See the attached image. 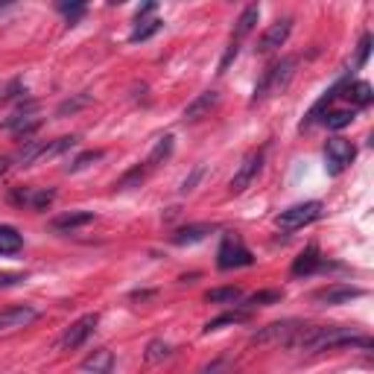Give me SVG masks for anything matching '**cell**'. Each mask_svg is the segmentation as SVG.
<instances>
[{"mask_svg":"<svg viewBox=\"0 0 374 374\" xmlns=\"http://www.w3.org/2000/svg\"><path fill=\"white\" fill-rule=\"evenodd\" d=\"M348 345H360V348H371V339L357 333L354 328H342V325H301L298 333L287 342V348L304 351V354H316V351H333V348H348Z\"/></svg>","mask_w":374,"mask_h":374,"instance_id":"cell-1","label":"cell"},{"mask_svg":"<svg viewBox=\"0 0 374 374\" xmlns=\"http://www.w3.org/2000/svg\"><path fill=\"white\" fill-rule=\"evenodd\" d=\"M295 68H298V59H295V56H284L280 61H275L269 71H263L261 82L255 85L252 103H261V100L272 97V94H280V91H284V88L290 85V79L295 76Z\"/></svg>","mask_w":374,"mask_h":374,"instance_id":"cell-2","label":"cell"},{"mask_svg":"<svg viewBox=\"0 0 374 374\" xmlns=\"http://www.w3.org/2000/svg\"><path fill=\"white\" fill-rule=\"evenodd\" d=\"M322 211H325L322 202H301V205H293L287 211H280L275 216V226L284 228V231H298V228H304L310 223H316L322 216Z\"/></svg>","mask_w":374,"mask_h":374,"instance_id":"cell-3","label":"cell"},{"mask_svg":"<svg viewBox=\"0 0 374 374\" xmlns=\"http://www.w3.org/2000/svg\"><path fill=\"white\" fill-rule=\"evenodd\" d=\"M255 263V255L246 248V243L234 234H226L223 243H220V252H216V266L220 269H240V266H252Z\"/></svg>","mask_w":374,"mask_h":374,"instance_id":"cell-4","label":"cell"},{"mask_svg":"<svg viewBox=\"0 0 374 374\" xmlns=\"http://www.w3.org/2000/svg\"><path fill=\"white\" fill-rule=\"evenodd\" d=\"M301 322L295 319H284V322H272L266 328H261L258 333H252V345H287V342L298 333Z\"/></svg>","mask_w":374,"mask_h":374,"instance_id":"cell-5","label":"cell"},{"mask_svg":"<svg viewBox=\"0 0 374 374\" xmlns=\"http://www.w3.org/2000/svg\"><path fill=\"white\" fill-rule=\"evenodd\" d=\"M39 126H41V120H39V103H24L15 114H9V117L4 120V129H6V132H15V135H21V138L33 135Z\"/></svg>","mask_w":374,"mask_h":374,"instance_id":"cell-6","label":"cell"},{"mask_svg":"<svg viewBox=\"0 0 374 374\" xmlns=\"http://www.w3.org/2000/svg\"><path fill=\"white\" fill-rule=\"evenodd\" d=\"M354 155H357V149H354L351 141H345V138H330L328 146H325L328 173H330V176H339L342 170H345V167L354 161Z\"/></svg>","mask_w":374,"mask_h":374,"instance_id":"cell-7","label":"cell"},{"mask_svg":"<svg viewBox=\"0 0 374 374\" xmlns=\"http://www.w3.org/2000/svg\"><path fill=\"white\" fill-rule=\"evenodd\" d=\"M261 167H263V149H255V152H248L246 158L240 161V167H237L234 178H231V193H243L246 187H248V184H252V181L258 178Z\"/></svg>","mask_w":374,"mask_h":374,"instance_id":"cell-8","label":"cell"},{"mask_svg":"<svg viewBox=\"0 0 374 374\" xmlns=\"http://www.w3.org/2000/svg\"><path fill=\"white\" fill-rule=\"evenodd\" d=\"M363 295H365L363 287H354V284H330V287L319 290V293L313 295V301H319V304H325V307H336V304H348V301L363 298Z\"/></svg>","mask_w":374,"mask_h":374,"instance_id":"cell-9","label":"cell"},{"mask_svg":"<svg viewBox=\"0 0 374 374\" xmlns=\"http://www.w3.org/2000/svg\"><path fill=\"white\" fill-rule=\"evenodd\" d=\"M97 322H100V316L97 313H88V316H82L79 322H74L68 330H65V336H61V342L59 345L65 348V351H74V348H79L82 342L94 333V328H97Z\"/></svg>","mask_w":374,"mask_h":374,"instance_id":"cell-10","label":"cell"},{"mask_svg":"<svg viewBox=\"0 0 374 374\" xmlns=\"http://www.w3.org/2000/svg\"><path fill=\"white\" fill-rule=\"evenodd\" d=\"M290 33H293V18H284V21L269 24V26L263 29L261 41H258V53H272V50H278L280 44H287Z\"/></svg>","mask_w":374,"mask_h":374,"instance_id":"cell-11","label":"cell"},{"mask_svg":"<svg viewBox=\"0 0 374 374\" xmlns=\"http://www.w3.org/2000/svg\"><path fill=\"white\" fill-rule=\"evenodd\" d=\"M39 319V310L36 307H9V310H0V333L4 330H15V328H26L29 322Z\"/></svg>","mask_w":374,"mask_h":374,"instance_id":"cell-12","label":"cell"},{"mask_svg":"<svg viewBox=\"0 0 374 374\" xmlns=\"http://www.w3.org/2000/svg\"><path fill=\"white\" fill-rule=\"evenodd\" d=\"M53 199H56V191H36V187H15L12 191L15 205H26V208H36V211H44Z\"/></svg>","mask_w":374,"mask_h":374,"instance_id":"cell-13","label":"cell"},{"mask_svg":"<svg viewBox=\"0 0 374 374\" xmlns=\"http://www.w3.org/2000/svg\"><path fill=\"white\" fill-rule=\"evenodd\" d=\"M216 103H220V94H216V91H202L196 100L187 103V108H184V120H187V123H196V120L208 117V114L216 108Z\"/></svg>","mask_w":374,"mask_h":374,"instance_id":"cell-14","label":"cell"},{"mask_svg":"<svg viewBox=\"0 0 374 374\" xmlns=\"http://www.w3.org/2000/svg\"><path fill=\"white\" fill-rule=\"evenodd\" d=\"M88 223H94V213L91 211H68V213L56 216V220L50 223V228L53 231H74V228H82Z\"/></svg>","mask_w":374,"mask_h":374,"instance_id":"cell-15","label":"cell"},{"mask_svg":"<svg viewBox=\"0 0 374 374\" xmlns=\"http://www.w3.org/2000/svg\"><path fill=\"white\" fill-rule=\"evenodd\" d=\"M216 226H208V223H199V226H184L173 234V243L176 246H193V243H202L208 234H213Z\"/></svg>","mask_w":374,"mask_h":374,"instance_id":"cell-16","label":"cell"},{"mask_svg":"<svg viewBox=\"0 0 374 374\" xmlns=\"http://www.w3.org/2000/svg\"><path fill=\"white\" fill-rule=\"evenodd\" d=\"M342 97L345 100H351L357 108H365L368 103H371V85L368 82H363V79H357V82H351V76L345 79V85H342Z\"/></svg>","mask_w":374,"mask_h":374,"instance_id":"cell-17","label":"cell"},{"mask_svg":"<svg viewBox=\"0 0 374 374\" xmlns=\"http://www.w3.org/2000/svg\"><path fill=\"white\" fill-rule=\"evenodd\" d=\"M322 258H319V248L316 246H307L304 252L295 258V263H293V275H313L316 269H322Z\"/></svg>","mask_w":374,"mask_h":374,"instance_id":"cell-18","label":"cell"},{"mask_svg":"<svg viewBox=\"0 0 374 374\" xmlns=\"http://www.w3.org/2000/svg\"><path fill=\"white\" fill-rule=\"evenodd\" d=\"M82 368L91 371V374H111V368H114V354H111L108 348H97V351H94V354L82 363Z\"/></svg>","mask_w":374,"mask_h":374,"instance_id":"cell-19","label":"cell"},{"mask_svg":"<svg viewBox=\"0 0 374 374\" xmlns=\"http://www.w3.org/2000/svg\"><path fill=\"white\" fill-rule=\"evenodd\" d=\"M248 319H252V310H228V313L211 319V322L205 325V333L223 330V328H228V325H240V322H248Z\"/></svg>","mask_w":374,"mask_h":374,"instance_id":"cell-20","label":"cell"},{"mask_svg":"<svg viewBox=\"0 0 374 374\" xmlns=\"http://www.w3.org/2000/svg\"><path fill=\"white\" fill-rule=\"evenodd\" d=\"M258 18H261V6H258V4L246 6V9H243V15H240V18H237V24H234V39H246V36L255 29Z\"/></svg>","mask_w":374,"mask_h":374,"instance_id":"cell-21","label":"cell"},{"mask_svg":"<svg viewBox=\"0 0 374 374\" xmlns=\"http://www.w3.org/2000/svg\"><path fill=\"white\" fill-rule=\"evenodd\" d=\"M76 141H79V138H74V135H71V138H59V141H50V143H44V146H41V152H39V158H36V164H39V161L59 158L61 152L74 149V146H76Z\"/></svg>","mask_w":374,"mask_h":374,"instance_id":"cell-22","label":"cell"},{"mask_svg":"<svg viewBox=\"0 0 374 374\" xmlns=\"http://www.w3.org/2000/svg\"><path fill=\"white\" fill-rule=\"evenodd\" d=\"M24 248V237L12 226H0V255H15Z\"/></svg>","mask_w":374,"mask_h":374,"instance_id":"cell-23","label":"cell"},{"mask_svg":"<svg viewBox=\"0 0 374 374\" xmlns=\"http://www.w3.org/2000/svg\"><path fill=\"white\" fill-rule=\"evenodd\" d=\"M357 117V108H330L328 114H325V126L328 129H345V126H351V120Z\"/></svg>","mask_w":374,"mask_h":374,"instance_id":"cell-24","label":"cell"},{"mask_svg":"<svg viewBox=\"0 0 374 374\" xmlns=\"http://www.w3.org/2000/svg\"><path fill=\"white\" fill-rule=\"evenodd\" d=\"M243 298V290L240 287H216V290H208L205 293V301L211 304H234Z\"/></svg>","mask_w":374,"mask_h":374,"instance_id":"cell-25","label":"cell"},{"mask_svg":"<svg viewBox=\"0 0 374 374\" xmlns=\"http://www.w3.org/2000/svg\"><path fill=\"white\" fill-rule=\"evenodd\" d=\"M173 354V345L170 342H164V339H152L149 345H146V363H161V360H167Z\"/></svg>","mask_w":374,"mask_h":374,"instance_id":"cell-26","label":"cell"},{"mask_svg":"<svg viewBox=\"0 0 374 374\" xmlns=\"http://www.w3.org/2000/svg\"><path fill=\"white\" fill-rule=\"evenodd\" d=\"M170 152H173V135H164V138H158V143H155V149L149 152V167H155V164H161L164 158H170Z\"/></svg>","mask_w":374,"mask_h":374,"instance_id":"cell-27","label":"cell"},{"mask_svg":"<svg viewBox=\"0 0 374 374\" xmlns=\"http://www.w3.org/2000/svg\"><path fill=\"white\" fill-rule=\"evenodd\" d=\"M275 301H280V293L278 290H266V293H255V295H248L246 301H243V310H252V307H263V304H275Z\"/></svg>","mask_w":374,"mask_h":374,"instance_id":"cell-28","label":"cell"},{"mask_svg":"<svg viewBox=\"0 0 374 374\" xmlns=\"http://www.w3.org/2000/svg\"><path fill=\"white\" fill-rule=\"evenodd\" d=\"M161 26H164V24H161L158 18H155V21H146L143 26H138V29H135V33L129 36V41H132V44H138V41H146V39H152L155 33H158V29H161Z\"/></svg>","mask_w":374,"mask_h":374,"instance_id":"cell-29","label":"cell"},{"mask_svg":"<svg viewBox=\"0 0 374 374\" xmlns=\"http://www.w3.org/2000/svg\"><path fill=\"white\" fill-rule=\"evenodd\" d=\"M103 158V149H88V152H82L79 158L68 167V173H79V170H85V167H91L94 161H100Z\"/></svg>","mask_w":374,"mask_h":374,"instance_id":"cell-30","label":"cell"},{"mask_svg":"<svg viewBox=\"0 0 374 374\" xmlns=\"http://www.w3.org/2000/svg\"><path fill=\"white\" fill-rule=\"evenodd\" d=\"M143 176H146V173H143V167H135L132 173H126V176H123V178H120L114 187H117V191H132V187H141Z\"/></svg>","mask_w":374,"mask_h":374,"instance_id":"cell-31","label":"cell"},{"mask_svg":"<svg viewBox=\"0 0 374 374\" xmlns=\"http://www.w3.org/2000/svg\"><path fill=\"white\" fill-rule=\"evenodd\" d=\"M88 103H91V97H85V94H82V97H76V100L61 103V106H59V117H68V114L79 111V108H82V106H88Z\"/></svg>","mask_w":374,"mask_h":374,"instance_id":"cell-32","label":"cell"},{"mask_svg":"<svg viewBox=\"0 0 374 374\" xmlns=\"http://www.w3.org/2000/svg\"><path fill=\"white\" fill-rule=\"evenodd\" d=\"M202 176H205V167H202V164H199V167H193V173L181 181V193H191V191H196V184H199V178H202Z\"/></svg>","mask_w":374,"mask_h":374,"instance_id":"cell-33","label":"cell"},{"mask_svg":"<svg viewBox=\"0 0 374 374\" xmlns=\"http://www.w3.org/2000/svg\"><path fill=\"white\" fill-rule=\"evenodd\" d=\"M59 12H65L71 18V24L85 12V4H59Z\"/></svg>","mask_w":374,"mask_h":374,"instance_id":"cell-34","label":"cell"},{"mask_svg":"<svg viewBox=\"0 0 374 374\" xmlns=\"http://www.w3.org/2000/svg\"><path fill=\"white\" fill-rule=\"evenodd\" d=\"M368 50H371V36H363V41H360V50H357V68H363V65H365Z\"/></svg>","mask_w":374,"mask_h":374,"instance_id":"cell-35","label":"cell"},{"mask_svg":"<svg viewBox=\"0 0 374 374\" xmlns=\"http://www.w3.org/2000/svg\"><path fill=\"white\" fill-rule=\"evenodd\" d=\"M237 50H240V47H237V41H234V44L226 50V56H223V61H220V71H216V74H226V71H228V65L237 59Z\"/></svg>","mask_w":374,"mask_h":374,"instance_id":"cell-36","label":"cell"},{"mask_svg":"<svg viewBox=\"0 0 374 374\" xmlns=\"http://www.w3.org/2000/svg\"><path fill=\"white\" fill-rule=\"evenodd\" d=\"M21 280H24L21 272H0V287H15Z\"/></svg>","mask_w":374,"mask_h":374,"instance_id":"cell-37","label":"cell"},{"mask_svg":"<svg viewBox=\"0 0 374 374\" xmlns=\"http://www.w3.org/2000/svg\"><path fill=\"white\" fill-rule=\"evenodd\" d=\"M223 368H226V360H213L211 365H205V368H199L196 374H220Z\"/></svg>","mask_w":374,"mask_h":374,"instance_id":"cell-38","label":"cell"},{"mask_svg":"<svg viewBox=\"0 0 374 374\" xmlns=\"http://www.w3.org/2000/svg\"><path fill=\"white\" fill-rule=\"evenodd\" d=\"M149 12H155V4H143V6L138 9V21H141L143 15H149Z\"/></svg>","mask_w":374,"mask_h":374,"instance_id":"cell-39","label":"cell"},{"mask_svg":"<svg viewBox=\"0 0 374 374\" xmlns=\"http://www.w3.org/2000/svg\"><path fill=\"white\" fill-rule=\"evenodd\" d=\"M9 164H12L9 158H0V173H6V170H9Z\"/></svg>","mask_w":374,"mask_h":374,"instance_id":"cell-40","label":"cell"}]
</instances>
